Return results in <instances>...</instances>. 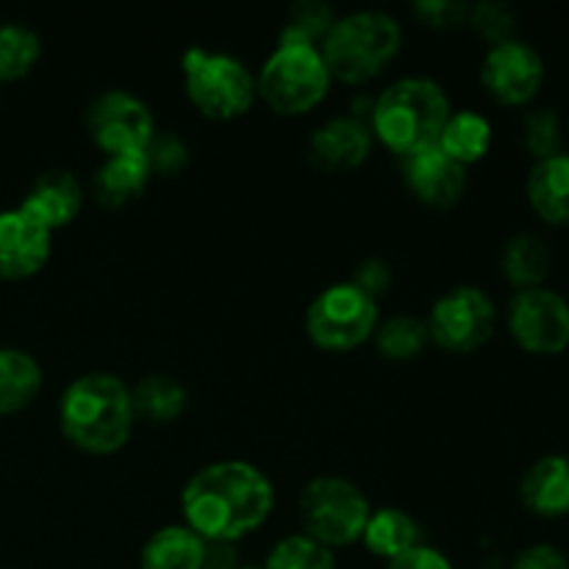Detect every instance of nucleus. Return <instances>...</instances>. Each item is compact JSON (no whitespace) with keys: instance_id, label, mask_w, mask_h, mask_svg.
Wrapping results in <instances>:
<instances>
[{"instance_id":"26","label":"nucleus","mask_w":569,"mask_h":569,"mask_svg":"<svg viewBox=\"0 0 569 569\" xmlns=\"http://www.w3.org/2000/svg\"><path fill=\"white\" fill-rule=\"evenodd\" d=\"M42 56V39L22 22L0 26V83L26 78Z\"/></svg>"},{"instance_id":"13","label":"nucleus","mask_w":569,"mask_h":569,"mask_svg":"<svg viewBox=\"0 0 569 569\" xmlns=\"http://www.w3.org/2000/svg\"><path fill=\"white\" fill-rule=\"evenodd\" d=\"M53 231L33 220L28 211H0V281H26L50 259Z\"/></svg>"},{"instance_id":"15","label":"nucleus","mask_w":569,"mask_h":569,"mask_svg":"<svg viewBox=\"0 0 569 569\" xmlns=\"http://www.w3.org/2000/svg\"><path fill=\"white\" fill-rule=\"evenodd\" d=\"M372 150V131L361 117H333L309 139V161L322 172L359 170Z\"/></svg>"},{"instance_id":"28","label":"nucleus","mask_w":569,"mask_h":569,"mask_svg":"<svg viewBox=\"0 0 569 569\" xmlns=\"http://www.w3.org/2000/svg\"><path fill=\"white\" fill-rule=\"evenodd\" d=\"M333 22H337V14H333L331 6L320 3V0H300V3H295L289 9V17L283 22L278 42L315 44V48H320Z\"/></svg>"},{"instance_id":"5","label":"nucleus","mask_w":569,"mask_h":569,"mask_svg":"<svg viewBox=\"0 0 569 569\" xmlns=\"http://www.w3.org/2000/svg\"><path fill=\"white\" fill-rule=\"evenodd\" d=\"M331 81L320 48L278 42L256 78V94L276 114L298 117L326 100Z\"/></svg>"},{"instance_id":"24","label":"nucleus","mask_w":569,"mask_h":569,"mask_svg":"<svg viewBox=\"0 0 569 569\" xmlns=\"http://www.w3.org/2000/svg\"><path fill=\"white\" fill-rule=\"evenodd\" d=\"M437 144L461 167H470L481 161L492 148V122L472 109L453 111L445 122Z\"/></svg>"},{"instance_id":"8","label":"nucleus","mask_w":569,"mask_h":569,"mask_svg":"<svg viewBox=\"0 0 569 569\" xmlns=\"http://www.w3.org/2000/svg\"><path fill=\"white\" fill-rule=\"evenodd\" d=\"M378 303L353 283H333L311 300L306 311V333L328 353L356 350L376 337Z\"/></svg>"},{"instance_id":"32","label":"nucleus","mask_w":569,"mask_h":569,"mask_svg":"<svg viewBox=\"0 0 569 569\" xmlns=\"http://www.w3.org/2000/svg\"><path fill=\"white\" fill-rule=\"evenodd\" d=\"M415 14L433 31H453L470 20V6L459 0H422L415 3Z\"/></svg>"},{"instance_id":"11","label":"nucleus","mask_w":569,"mask_h":569,"mask_svg":"<svg viewBox=\"0 0 569 569\" xmlns=\"http://www.w3.org/2000/svg\"><path fill=\"white\" fill-rule=\"evenodd\" d=\"M509 333L526 353L559 356L569 348V303L548 287L522 289L509 303Z\"/></svg>"},{"instance_id":"6","label":"nucleus","mask_w":569,"mask_h":569,"mask_svg":"<svg viewBox=\"0 0 569 569\" xmlns=\"http://www.w3.org/2000/svg\"><path fill=\"white\" fill-rule=\"evenodd\" d=\"M183 92L189 103L209 120H237L256 103V78L228 53L189 48L181 59Z\"/></svg>"},{"instance_id":"30","label":"nucleus","mask_w":569,"mask_h":569,"mask_svg":"<svg viewBox=\"0 0 569 569\" xmlns=\"http://www.w3.org/2000/svg\"><path fill=\"white\" fill-rule=\"evenodd\" d=\"M522 139L533 161L561 153V117L553 109H533L522 120Z\"/></svg>"},{"instance_id":"27","label":"nucleus","mask_w":569,"mask_h":569,"mask_svg":"<svg viewBox=\"0 0 569 569\" xmlns=\"http://www.w3.org/2000/svg\"><path fill=\"white\" fill-rule=\"evenodd\" d=\"M428 342H431V337H428L426 320H417V317L400 315L376 328V348L389 361L417 359Z\"/></svg>"},{"instance_id":"34","label":"nucleus","mask_w":569,"mask_h":569,"mask_svg":"<svg viewBox=\"0 0 569 569\" xmlns=\"http://www.w3.org/2000/svg\"><path fill=\"white\" fill-rule=\"evenodd\" d=\"M350 283L378 303V298H381L389 289V283H392V270H389V264L383 259H365L356 267L353 281Z\"/></svg>"},{"instance_id":"23","label":"nucleus","mask_w":569,"mask_h":569,"mask_svg":"<svg viewBox=\"0 0 569 569\" xmlns=\"http://www.w3.org/2000/svg\"><path fill=\"white\" fill-rule=\"evenodd\" d=\"M361 542L372 556L392 561L420 545V526L415 517L400 509H378L367 520Z\"/></svg>"},{"instance_id":"17","label":"nucleus","mask_w":569,"mask_h":569,"mask_svg":"<svg viewBox=\"0 0 569 569\" xmlns=\"http://www.w3.org/2000/svg\"><path fill=\"white\" fill-rule=\"evenodd\" d=\"M520 500L542 520L569 515V456L550 453L533 461L520 481Z\"/></svg>"},{"instance_id":"21","label":"nucleus","mask_w":569,"mask_h":569,"mask_svg":"<svg viewBox=\"0 0 569 569\" xmlns=\"http://www.w3.org/2000/svg\"><path fill=\"white\" fill-rule=\"evenodd\" d=\"M42 392V367L28 350L0 348V415L28 409Z\"/></svg>"},{"instance_id":"37","label":"nucleus","mask_w":569,"mask_h":569,"mask_svg":"<svg viewBox=\"0 0 569 569\" xmlns=\"http://www.w3.org/2000/svg\"><path fill=\"white\" fill-rule=\"evenodd\" d=\"M237 545L231 542H206L203 567L200 569H239Z\"/></svg>"},{"instance_id":"29","label":"nucleus","mask_w":569,"mask_h":569,"mask_svg":"<svg viewBox=\"0 0 569 569\" xmlns=\"http://www.w3.org/2000/svg\"><path fill=\"white\" fill-rule=\"evenodd\" d=\"M264 569H337L333 550L322 548L320 542L309 539L306 533H292L276 542L267 553Z\"/></svg>"},{"instance_id":"16","label":"nucleus","mask_w":569,"mask_h":569,"mask_svg":"<svg viewBox=\"0 0 569 569\" xmlns=\"http://www.w3.org/2000/svg\"><path fill=\"white\" fill-rule=\"evenodd\" d=\"M20 209L42 222L48 231L67 228L83 209L81 181L70 170L42 172L26 192Z\"/></svg>"},{"instance_id":"25","label":"nucleus","mask_w":569,"mask_h":569,"mask_svg":"<svg viewBox=\"0 0 569 569\" xmlns=\"http://www.w3.org/2000/svg\"><path fill=\"white\" fill-rule=\"evenodd\" d=\"M133 400V415L142 417L150 422H164L178 420L187 411V389L181 381L172 376H144L137 387L131 389Z\"/></svg>"},{"instance_id":"31","label":"nucleus","mask_w":569,"mask_h":569,"mask_svg":"<svg viewBox=\"0 0 569 569\" xmlns=\"http://www.w3.org/2000/svg\"><path fill=\"white\" fill-rule=\"evenodd\" d=\"M467 22H470L478 37L487 39L489 48L509 42V39H515L517 31L515 9L509 3H500V0H483V3L470 6V20Z\"/></svg>"},{"instance_id":"36","label":"nucleus","mask_w":569,"mask_h":569,"mask_svg":"<svg viewBox=\"0 0 569 569\" xmlns=\"http://www.w3.org/2000/svg\"><path fill=\"white\" fill-rule=\"evenodd\" d=\"M387 569H456V567L442 550L431 548V545H417V548H411L409 553L387 561Z\"/></svg>"},{"instance_id":"10","label":"nucleus","mask_w":569,"mask_h":569,"mask_svg":"<svg viewBox=\"0 0 569 569\" xmlns=\"http://www.w3.org/2000/svg\"><path fill=\"white\" fill-rule=\"evenodd\" d=\"M87 128L106 156L144 153L156 137L153 111L144 100L122 89H111L89 106Z\"/></svg>"},{"instance_id":"1","label":"nucleus","mask_w":569,"mask_h":569,"mask_svg":"<svg viewBox=\"0 0 569 569\" xmlns=\"http://www.w3.org/2000/svg\"><path fill=\"white\" fill-rule=\"evenodd\" d=\"M276 506V489L259 467L228 459L194 472L181 492L183 526L203 542L237 545L264 526Z\"/></svg>"},{"instance_id":"2","label":"nucleus","mask_w":569,"mask_h":569,"mask_svg":"<svg viewBox=\"0 0 569 569\" xmlns=\"http://www.w3.org/2000/svg\"><path fill=\"white\" fill-rule=\"evenodd\" d=\"M131 389L114 372H87L59 400V428L67 442L89 456H111L133 433Z\"/></svg>"},{"instance_id":"4","label":"nucleus","mask_w":569,"mask_h":569,"mask_svg":"<svg viewBox=\"0 0 569 569\" xmlns=\"http://www.w3.org/2000/svg\"><path fill=\"white\" fill-rule=\"evenodd\" d=\"M403 48V28L387 11H353L337 17L320 44L322 61L337 81L361 87L381 76Z\"/></svg>"},{"instance_id":"35","label":"nucleus","mask_w":569,"mask_h":569,"mask_svg":"<svg viewBox=\"0 0 569 569\" xmlns=\"http://www.w3.org/2000/svg\"><path fill=\"white\" fill-rule=\"evenodd\" d=\"M511 569H569V559L565 550L556 545H531L515 559Z\"/></svg>"},{"instance_id":"22","label":"nucleus","mask_w":569,"mask_h":569,"mask_svg":"<svg viewBox=\"0 0 569 569\" xmlns=\"http://www.w3.org/2000/svg\"><path fill=\"white\" fill-rule=\"evenodd\" d=\"M500 267L511 287L522 289H539L545 287L553 267V256L545 244L542 237L537 233H517L506 242L503 256H500Z\"/></svg>"},{"instance_id":"14","label":"nucleus","mask_w":569,"mask_h":569,"mask_svg":"<svg viewBox=\"0 0 569 569\" xmlns=\"http://www.w3.org/2000/svg\"><path fill=\"white\" fill-rule=\"evenodd\" d=\"M403 176L411 194L431 209H453L467 192V167L450 159L439 144L406 156Z\"/></svg>"},{"instance_id":"9","label":"nucleus","mask_w":569,"mask_h":569,"mask_svg":"<svg viewBox=\"0 0 569 569\" xmlns=\"http://www.w3.org/2000/svg\"><path fill=\"white\" fill-rule=\"evenodd\" d=\"M428 337L448 353H476L498 328L495 300L478 287H456L431 306L426 320Z\"/></svg>"},{"instance_id":"7","label":"nucleus","mask_w":569,"mask_h":569,"mask_svg":"<svg viewBox=\"0 0 569 569\" xmlns=\"http://www.w3.org/2000/svg\"><path fill=\"white\" fill-rule=\"evenodd\" d=\"M372 509L365 492L353 481L322 476L306 483L300 495V520L303 533L322 548H348L361 542Z\"/></svg>"},{"instance_id":"38","label":"nucleus","mask_w":569,"mask_h":569,"mask_svg":"<svg viewBox=\"0 0 569 569\" xmlns=\"http://www.w3.org/2000/svg\"><path fill=\"white\" fill-rule=\"evenodd\" d=\"M239 569H264V567H256V565H242Z\"/></svg>"},{"instance_id":"18","label":"nucleus","mask_w":569,"mask_h":569,"mask_svg":"<svg viewBox=\"0 0 569 569\" xmlns=\"http://www.w3.org/2000/svg\"><path fill=\"white\" fill-rule=\"evenodd\" d=\"M528 203L533 214L548 226H569V153L533 161L526 181Z\"/></svg>"},{"instance_id":"12","label":"nucleus","mask_w":569,"mask_h":569,"mask_svg":"<svg viewBox=\"0 0 569 569\" xmlns=\"http://www.w3.org/2000/svg\"><path fill=\"white\" fill-rule=\"evenodd\" d=\"M481 83L500 106H526L545 83V59L520 39L492 44L481 61Z\"/></svg>"},{"instance_id":"19","label":"nucleus","mask_w":569,"mask_h":569,"mask_svg":"<svg viewBox=\"0 0 569 569\" xmlns=\"http://www.w3.org/2000/svg\"><path fill=\"white\" fill-rule=\"evenodd\" d=\"M150 176H153V170H150V161L144 153L109 156L92 178L94 200L106 209H122L148 189Z\"/></svg>"},{"instance_id":"33","label":"nucleus","mask_w":569,"mask_h":569,"mask_svg":"<svg viewBox=\"0 0 569 569\" xmlns=\"http://www.w3.org/2000/svg\"><path fill=\"white\" fill-rule=\"evenodd\" d=\"M144 156H148L150 161V170L161 172V176H176V172H181L189 161L187 144L178 137H172V133H167V137L156 133L153 142L144 150Z\"/></svg>"},{"instance_id":"3","label":"nucleus","mask_w":569,"mask_h":569,"mask_svg":"<svg viewBox=\"0 0 569 569\" xmlns=\"http://www.w3.org/2000/svg\"><path fill=\"white\" fill-rule=\"evenodd\" d=\"M453 114L442 83L409 76L389 83L370 109V131L395 156H411L439 142L448 117Z\"/></svg>"},{"instance_id":"20","label":"nucleus","mask_w":569,"mask_h":569,"mask_svg":"<svg viewBox=\"0 0 569 569\" xmlns=\"http://www.w3.org/2000/svg\"><path fill=\"white\" fill-rule=\"evenodd\" d=\"M206 542L187 526H164L139 550V569H200Z\"/></svg>"}]
</instances>
